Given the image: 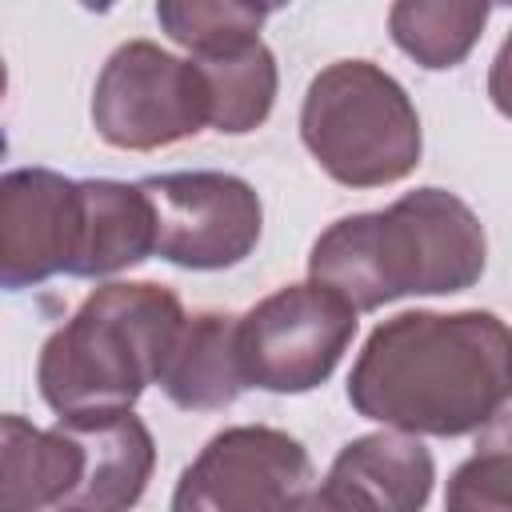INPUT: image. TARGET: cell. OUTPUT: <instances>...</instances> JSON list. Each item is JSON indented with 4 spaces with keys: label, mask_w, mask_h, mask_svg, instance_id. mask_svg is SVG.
I'll list each match as a JSON object with an SVG mask.
<instances>
[{
    "label": "cell",
    "mask_w": 512,
    "mask_h": 512,
    "mask_svg": "<svg viewBox=\"0 0 512 512\" xmlns=\"http://www.w3.org/2000/svg\"><path fill=\"white\" fill-rule=\"evenodd\" d=\"M508 356L496 312H400L364 340L348 404L404 436H468L504 412Z\"/></svg>",
    "instance_id": "6da1fadb"
},
{
    "label": "cell",
    "mask_w": 512,
    "mask_h": 512,
    "mask_svg": "<svg viewBox=\"0 0 512 512\" xmlns=\"http://www.w3.org/2000/svg\"><path fill=\"white\" fill-rule=\"evenodd\" d=\"M484 264V224L448 188H416L384 212L344 216L308 252L312 284L336 292L356 316L400 296L464 292L484 276Z\"/></svg>",
    "instance_id": "7a4b0ae2"
},
{
    "label": "cell",
    "mask_w": 512,
    "mask_h": 512,
    "mask_svg": "<svg viewBox=\"0 0 512 512\" xmlns=\"http://www.w3.org/2000/svg\"><path fill=\"white\" fill-rule=\"evenodd\" d=\"M184 324V304L152 280H112L60 324L36 364V384L56 416L132 408L160 380L164 356Z\"/></svg>",
    "instance_id": "3957f363"
},
{
    "label": "cell",
    "mask_w": 512,
    "mask_h": 512,
    "mask_svg": "<svg viewBox=\"0 0 512 512\" xmlns=\"http://www.w3.org/2000/svg\"><path fill=\"white\" fill-rule=\"evenodd\" d=\"M300 140L344 188H384L420 164V116L404 84L372 60L320 68L300 104Z\"/></svg>",
    "instance_id": "277c9868"
},
{
    "label": "cell",
    "mask_w": 512,
    "mask_h": 512,
    "mask_svg": "<svg viewBox=\"0 0 512 512\" xmlns=\"http://www.w3.org/2000/svg\"><path fill=\"white\" fill-rule=\"evenodd\" d=\"M92 128L124 152L180 144L208 128V84L196 60L172 56L152 40L120 44L92 88Z\"/></svg>",
    "instance_id": "5b68a950"
},
{
    "label": "cell",
    "mask_w": 512,
    "mask_h": 512,
    "mask_svg": "<svg viewBox=\"0 0 512 512\" xmlns=\"http://www.w3.org/2000/svg\"><path fill=\"white\" fill-rule=\"evenodd\" d=\"M356 336V312L320 284H284L236 316V360L244 388L312 392Z\"/></svg>",
    "instance_id": "8992f818"
},
{
    "label": "cell",
    "mask_w": 512,
    "mask_h": 512,
    "mask_svg": "<svg viewBox=\"0 0 512 512\" xmlns=\"http://www.w3.org/2000/svg\"><path fill=\"white\" fill-rule=\"evenodd\" d=\"M140 192L156 216V256L176 268L220 272L252 256L260 240V196L232 172L144 176Z\"/></svg>",
    "instance_id": "52a82bcc"
},
{
    "label": "cell",
    "mask_w": 512,
    "mask_h": 512,
    "mask_svg": "<svg viewBox=\"0 0 512 512\" xmlns=\"http://www.w3.org/2000/svg\"><path fill=\"white\" fill-rule=\"evenodd\" d=\"M312 480L308 448L268 424L216 432L180 472L172 512H284Z\"/></svg>",
    "instance_id": "ba28073f"
},
{
    "label": "cell",
    "mask_w": 512,
    "mask_h": 512,
    "mask_svg": "<svg viewBox=\"0 0 512 512\" xmlns=\"http://www.w3.org/2000/svg\"><path fill=\"white\" fill-rule=\"evenodd\" d=\"M80 180L52 168L0 172V288L20 292L72 268Z\"/></svg>",
    "instance_id": "9c48e42d"
},
{
    "label": "cell",
    "mask_w": 512,
    "mask_h": 512,
    "mask_svg": "<svg viewBox=\"0 0 512 512\" xmlns=\"http://www.w3.org/2000/svg\"><path fill=\"white\" fill-rule=\"evenodd\" d=\"M56 428L72 436L84 452V476L64 508L128 512L140 504L156 468V444L148 424L132 408L68 412V416H56Z\"/></svg>",
    "instance_id": "30bf717a"
},
{
    "label": "cell",
    "mask_w": 512,
    "mask_h": 512,
    "mask_svg": "<svg viewBox=\"0 0 512 512\" xmlns=\"http://www.w3.org/2000/svg\"><path fill=\"white\" fill-rule=\"evenodd\" d=\"M156 256V216L140 184L80 180V224L68 276L96 280Z\"/></svg>",
    "instance_id": "8fae6325"
},
{
    "label": "cell",
    "mask_w": 512,
    "mask_h": 512,
    "mask_svg": "<svg viewBox=\"0 0 512 512\" xmlns=\"http://www.w3.org/2000/svg\"><path fill=\"white\" fill-rule=\"evenodd\" d=\"M84 476V452L56 424L36 428L24 416H0V512L64 508Z\"/></svg>",
    "instance_id": "7c38bea8"
},
{
    "label": "cell",
    "mask_w": 512,
    "mask_h": 512,
    "mask_svg": "<svg viewBox=\"0 0 512 512\" xmlns=\"http://www.w3.org/2000/svg\"><path fill=\"white\" fill-rule=\"evenodd\" d=\"M156 384L176 408L188 412H212L232 404L244 392V376L236 360V316L224 312L184 316Z\"/></svg>",
    "instance_id": "4fadbf2b"
},
{
    "label": "cell",
    "mask_w": 512,
    "mask_h": 512,
    "mask_svg": "<svg viewBox=\"0 0 512 512\" xmlns=\"http://www.w3.org/2000/svg\"><path fill=\"white\" fill-rule=\"evenodd\" d=\"M332 472L348 476L380 512H420L432 496V452L404 432H368L344 444Z\"/></svg>",
    "instance_id": "5bb4252c"
},
{
    "label": "cell",
    "mask_w": 512,
    "mask_h": 512,
    "mask_svg": "<svg viewBox=\"0 0 512 512\" xmlns=\"http://www.w3.org/2000/svg\"><path fill=\"white\" fill-rule=\"evenodd\" d=\"M196 68L204 72V84H208V128L244 136L268 120L276 104L280 72L264 40H252L224 56L196 60Z\"/></svg>",
    "instance_id": "9a60e30c"
},
{
    "label": "cell",
    "mask_w": 512,
    "mask_h": 512,
    "mask_svg": "<svg viewBox=\"0 0 512 512\" xmlns=\"http://www.w3.org/2000/svg\"><path fill=\"white\" fill-rule=\"evenodd\" d=\"M488 4L468 0H400L388 12V32L404 56L428 72L456 68L488 24Z\"/></svg>",
    "instance_id": "2e32d148"
},
{
    "label": "cell",
    "mask_w": 512,
    "mask_h": 512,
    "mask_svg": "<svg viewBox=\"0 0 512 512\" xmlns=\"http://www.w3.org/2000/svg\"><path fill=\"white\" fill-rule=\"evenodd\" d=\"M272 16V4L240 0H160L156 20L168 40L192 52V60L236 52L260 40V24Z\"/></svg>",
    "instance_id": "e0dca14e"
},
{
    "label": "cell",
    "mask_w": 512,
    "mask_h": 512,
    "mask_svg": "<svg viewBox=\"0 0 512 512\" xmlns=\"http://www.w3.org/2000/svg\"><path fill=\"white\" fill-rule=\"evenodd\" d=\"M508 480H512V460L504 444L476 452L452 472L444 492V512H512Z\"/></svg>",
    "instance_id": "ac0fdd59"
},
{
    "label": "cell",
    "mask_w": 512,
    "mask_h": 512,
    "mask_svg": "<svg viewBox=\"0 0 512 512\" xmlns=\"http://www.w3.org/2000/svg\"><path fill=\"white\" fill-rule=\"evenodd\" d=\"M284 512H380V508H376L348 476H340V472L328 468V476H324L316 488L296 492Z\"/></svg>",
    "instance_id": "d6986e66"
},
{
    "label": "cell",
    "mask_w": 512,
    "mask_h": 512,
    "mask_svg": "<svg viewBox=\"0 0 512 512\" xmlns=\"http://www.w3.org/2000/svg\"><path fill=\"white\" fill-rule=\"evenodd\" d=\"M4 88H8V68H4V60H0V100H4Z\"/></svg>",
    "instance_id": "ffe728a7"
},
{
    "label": "cell",
    "mask_w": 512,
    "mask_h": 512,
    "mask_svg": "<svg viewBox=\"0 0 512 512\" xmlns=\"http://www.w3.org/2000/svg\"><path fill=\"white\" fill-rule=\"evenodd\" d=\"M60 512H80V508H60Z\"/></svg>",
    "instance_id": "44dd1931"
}]
</instances>
